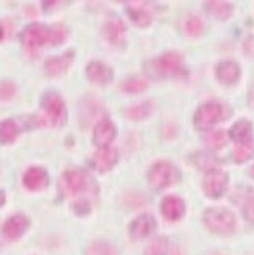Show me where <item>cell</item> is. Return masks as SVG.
<instances>
[{"label":"cell","mask_w":254,"mask_h":255,"mask_svg":"<svg viewBox=\"0 0 254 255\" xmlns=\"http://www.w3.org/2000/svg\"><path fill=\"white\" fill-rule=\"evenodd\" d=\"M156 229V221L150 214L136 217L129 225V234L134 240H142L150 236Z\"/></svg>","instance_id":"9"},{"label":"cell","mask_w":254,"mask_h":255,"mask_svg":"<svg viewBox=\"0 0 254 255\" xmlns=\"http://www.w3.org/2000/svg\"><path fill=\"white\" fill-rule=\"evenodd\" d=\"M204 222L207 228L218 235H229L236 229V217L225 208H210L204 213Z\"/></svg>","instance_id":"2"},{"label":"cell","mask_w":254,"mask_h":255,"mask_svg":"<svg viewBox=\"0 0 254 255\" xmlns=\"http://www.w3.org/2000/svg\"><path fill=\"white\" fill-rule=\"evenodd\" d=\"M126 26L125 23L117 17L109 19L105 25V34L111 44L121 46L125 40Z\"/></svg>","instance_id":"18"},{"label":"cell","mask_w":254,"mask_h":255,"mask_svg":"<svg viewBox=\"0 0 254 255\" xmlns=\"http://www.w3.org/2000/svg\"><path fill=\"white\" fill-rule=\"evenodd\" d=\"M75 54L73 51H67L62 55L49 58L45 63L46 74L51 77H58L64 74L69 65L73 63Z\"/></svg>","instance_id":"13"},{"label":"cell","mask_w":254,"mask_h":255,"mask_svg":"<svg viewBox=\"0 0 254 255\" xmlns=\"http://www.w3.org/2000/svg\"><path fill=\"white\" fill-rule=\"evenodd\" d=\"M240 76H241V68L233 60L222 61L216 66V77L225 86L235 85L239 81Z\"/></svg>","instance_id":"11"},{"label":"cell","mask_w":254,"mask_h":255,"mask_svg":"<svg viewBox=\"0 0 254 255\" xmlns=\"http://www.w3.org/2000/svg\"><path fill=\"white\" fill-rule=\"evenodd\" d=\"M192 161L197 167L207 171V173L214 171V169H218V166L220 164V161L215 156H213V155L209 153L194 154L192 156Z\"/></svg>","instance_id":"23"},{"label":"cell","mask_w":254,"mask_h":255,"mask_svg":"<svg viewBox=\"0 0 254 255\" xmlns=\"http://www.w3.org/2000/svg\"><path fill=\"white\" fill-rule=\"evenodd\" d=\"M145 255H167V242L164 238L155 239L148 246Z\"/></svg>","instance_id":"29"},{"label":"cell","mask_w":254,"mask_h":255,"mask_svg":"<svg viewBox=\"0 0 254 255\" xmlns=\"http://www.w3.org/2000/svg\"><path fill=\"white\" fill-rule=\"evenodd\" d=\"M254 156V140L251 139L246 143L237 144L234 152L233 159L237 163H244Z\"/></svg>","instance_id":"24"},{"label":"cell","mask_w":254,"mask_h":255,"mask_svg":"<svg viewBox=\"0 0 254 255\" xmlns=\"http://www.w3.org/2000/svg\"><path fill=\"white\" fill-rule=\"evenodd\" d=\"M223 106L217 102H209L197 109L193 123L197 129L208 130L223 117Z\"/></svg>","instance_id":"5"},{"label":"cell","mask_w":254,"mask_h":255,"mask_svg":"<svg viewBox=\"0 0 254 255\" xmlns=\"http://www.w3.org/2000/svg\"><path fill=\"white\" fill-rule=\"evenodd\" d=\"M21 39L23 45L30 50L42 47L51 41V29L42 24L32 23L23 30Z\"/></svg>","instance_id":"7"},{"label":"cell","mask_w":254,"mask_h":255,"mask_svg":"<svg viewBox=\"0 0 254 255\" xmlns=\"http://www.w3.org/2000/svg\"><path fill=\"white\" fill-rule=\"evenodd\" d=\"M116 134L117 129L115 124L108 119L102 120L95 127L94 143L101 149L110 147V144L114 140Z\"/></svg>","instance_id":"14"},{"label":"cell","mask_w":254,"mask_h":255,"mask_svg":"<svg viewBox=\"0 0 254 255\" xmlns=\"http://www.w3.org/2000/svg\"><path fill=\"white\" fill-rule=\"evenodd\" d=\"M67 37V30L63 25H56L51 29V42L53 45H60Z\"/></svg>","instance_id":"30"},{"label":"cell","mask_w":254,"mask_h":255,"mask_svg":"<svg viewBox=\"0 0 254 255\" xmlns=\"http://www.w3.org/2000/svg\"><path fill=\"white\" fill-rule=\"evenodd\" d=\"M122 88L125 92L128 93H139L148 88V83L140 78H129L123 82Z\"/></svg>","instance_id":"27"},{"label":"cell","mask_w":254,"mask_h":255,"mask_svg":"<svg viewBox=\"0 0 254 255\" xmlns=\"http://www.w3.org/2000/svg\"><path fill=\"white\" fill-rule=\"evenodd\" d=\"M155 109L153 101H144L139 104L133 105L126 110V115L131 120H143L149 117Z\"/></svg>","instance_id":"22"},{"label":"cell","mask_w":254,"mask_h":255,"mask_svg":"<svg viewBox=\"0 0 254 255\" xmlns=\"http://www.w3.org/2000/svg\"><path fill=\"white\" fill-rule=\"evenodd\" d=\"M3 34H4V30H3V26L2 24L0 23V40L3 38Z\"/></svg>","instance_id":"36"},{"label":"cell","mask_w":254,"mask_h":255,"mask_svg":"<svg viewBox=\"0 0 254 255\" xmlns=\"http://www.w3.org/2000/svg\"><path fill=\"white\" fill-rule=\"evenodd\" d=\"M127 13L131 21L139 27H147L152 22V13L145 2L131 1L127 7Z\"/></svg>","instance_id":"19"},{"label":"cell","mask_w":254,"mask_h":255,"mask_svg":"<svg viewBox=\"0 0 254 255\" xmlns=\"http://www.w3.org/2000/svg\"><path fill=\"white\" fill-rule=\"evenodd\" d=\"M206 10L210 15L220 21H225L233 15V5L224 1H207L205 3Z\"/></svg>","instance_id":"21"},{"label":"cell","mask_w":254,"mask_h":255,"mask_svg":"<svg viewBox=\"0 0 254 255\" xmlns=\"http://www.w3.org/2000/svg\"><path fill=\"white\" fill-rule=\"evenodd\" d=\"M4 203H5V194L2 191H0V207L3 206Z\"/></svg>","instance_id":"35"},{"label":"cell","mask_w":254,"mask_h":255,"mask_svg":"<svg viewBox=\"0 0 254 255\" xmlns=\"http://www.w3.org/2000/svg\"><path fill=\"white\" fill-rule=\"evenodd\" d=\"M29 225V219L26 216L22 214L12 215L6 220L3 226V233L8 239L17 240L27 232Z\"/></svg>","instance_id":"16"},{"label":"cell","mask_w":254,"mask_h":255,"mask_svg":"<svg viewBox=\"0 0 254 255\" xmlns=\"http://www.w3.org/2000/svg\"><path fill=\"white\" fill-rule=\"evenodd\" d=\"M66 108L62 97L55 91H48L41 99V124L62 126L66 121Z\"/></svg>","instance_id":"1"},{"label":"cell","mask_w":254,"mask_h":255,"mask_svg":"<svg viewBox=\"0 0 254 255\" xmlns=\"http://www.w3.org/2000/svg\"><path fill=\"white\" fill-rule=\"evenodd\" d=\"M154 70L159 77H181L185 74L182 56L175 52H166L155 60Z\"/></svg>","instance_id":"6"},{"label":"cell","mask_w":254,"mask_h":255,"mask_svg":"<svg viewBox=\"0 0 254 255\" xmlns=\"http://www.w3.org/2000/svg\"><path fill=\"white\" fill-rule=\"evenodd\" d=\"M18 135V126L11 119L0 122V143L10 144Z\"/></svg>","instance_id":"25"},{"label":"cell","mask_w":254,"mask_h":255,"mask_svg":"<svg viewBox=\"0 0 254 255\" xmlns=\"http://www.w3.org/2000/svg\"><path fill=\"white\" fill-rule=\"evenodd\" d=\"M180 171L174 163L161 160L150 167L148 180L153 188L163 189L176 184L180 180Z\"/></svg>","instance_id":"4"},{"label":"cell","mask_w":254,"mask_h":255,"mask_svg":"<svg viewBox=\"0 0 254 255\" xmlns=\"http://www.w3.org/2000/svg\"><path fill=\"white\" fill-rule=\"evenodd\" d=\"M204 140L208 148L216 151L221 149L227 143V136H225V133L222 130H214L208 132L205 135Z\"/></svg>","instance_id":"26"},{"label":"cell","mask_w":254,"mask_h":255,"mask_svg":"<svg viewBox=\"0 0 254 255\" xmlns=\"http://www.w3.org/2000/svg\"><path fill=\"white\" fill-rule=\"evenodd\" d=\"M93 183L89 175L83 169L73 168L66 171L61 178L60 188L64 195L75 197L92 190Z\"/></svg>","instance_id":"3"},{"label":"cell","mask_w":254,"mask_h":255,"mask_svg":"<svg viewBox=\"0 0 254 255\" xmlns=\"http://www.w3.org/2000/svg\"><path fill=\"white\" fill-rule=\"evenodd\" d=\"M244 52L248 57L254 59V35L249 36L244 42Z\"/></svg>","instance_id":"33"},{"label":"cell","mask_w":254,"mask_h":255,"mask_svg":"<svg viewBox=\"0 0 254 255\" xmlns=\"http://www.w3.org/2000/svg\"><path fill=\"white\" fill-rule=\"evenodd\" d=\"M16 93V87L9 81L0 82V101H8Z\"/></svg>","instance_id":"31"},{"label":"cell","mask_w":254,"mask_h":255,"mask_svg":"<svg viewBox=\"0 0 254 255\" xmlns=\"http://www.w3.org/2000/svg\"><path fill=\"white\" fill-rule=\"evenodd\" d=\"M249 175L254 179V164L250 167V169H249Z\"/></svg>","instance_id":"37"},{"label":"cell","mask_w":254,"mask_h":255,"mask_svg":"<svg viewBox=\"0 0 254 255\" xmlns=\"http://www.w3.org/2000/svg\"><path fill=\"white\" fill-rule=\"evenodd\" d=\"M228 183V175L220 169H214V171L207 173L203 181V189L207 196L218 198L227 190Z\"/></svg>","instance_id":"8"},{"label":"cell","mask_w":254,"mask_h":255,"mask_svg":"<svg viewBox=\"0 0 254 255\" xmlns=\"http://www.w3.org/2000/svg\"><path fill=\"white\" fill-rule=\"evenodd\" d=\"M186 33L190 36H199L203 33L204 24L203 21L196 16H190L184 25Z\"/></svg>","instance_id":"28"},{"label":"cell","mask_w":254,"mask_h":255,"mask_svg":"<svg viewBox=\"0 0 254 255\" xmlns=\"http://www.w3.org/2000/svg\"><path fill=\"white\" fill-rule=\"evenodd\" d=\"M24 186L31 191L44 189L49 184V176L45 168L33 166L28 168L23 177Z\"/></svg>","instance_id":"10"},{"label":"cell","mask_w":254,"mask_h":255,"mask_svg":"<svg viewBox=\"0 0 254 255\" xmlns=\"http://www.w3.org/2000/svg\"><path fill=\"white\" fill-rule=\"evenodd\" d=\"M86 73L91 82L96 85L109 84L113 80V70L105 63L100 61H92L87 65Z\"/></svg>","instance_id":"17"},{"label":"cell","mask_w":254,"mask_h":255,"mask_svg":"<svg viewBox=\"0 0 254 255\" xmlns=\"http://www.w3.org/2000/svg\"><path fill=\"white\" fill-rule=\"evenodd\" d=\"M253 126L252 123L246 119L237 121L230 130V136L236 144H242L249 141L252 138Z\"/></svg>","instance_id":"20"},{"label":"cell","mask_w":254,"mask_h":255,"mask_svg":"<svg viewBox=\"0 0 254 255\" xmlns=\"http://www.w3.org/2000/svg\"><path fill=\"white\" fill-rule=\"evenodd\" d=\"M118 161V151L115 148L107 147L98 150L93 156L92 162L98 172L105 173L115 166Z\"/></svg>","instance_id":"15"},{"label":"cell","mask_w":254,"mask_h":255,"mask_svg":"<svg viewBox=\"0 0 254 255\" xmlns=\"http://www.w3.org/2000/svg\"><path fill=\"white\" fill-rule=\"evenodd\" d=\"M161 213L169 221H177L185 214V205L180 197L168 195L161 202Z\"/></svg>","instance_id":"12"},{"label":"cell","mask_w":254,"mask_h":255,"mask_svg":"<svg viewBox=\"0 0 254 255\" xmlns=\"http://www.w3.org/2000/svg\"><path fill=\"white\" fill-rule=\"evenodd\" d=\"M244 216L250 222L254 224V197H251L250 200L245 204L244 207Z\"/></svg>","instance_id":"32"},{"label":"cell","mask_w":254,"mask_h":255,"mask_svg":"<svg viewBox=\"0 0 254 255\" xmlns=\"http://www.w3.org/2000/svg\"><path fill=\"white\" fill-rule=\"evenodd\" d=\"M248 104L250 108L254 109V84L250 87V90L248 92Z\"/></svg>","instance_id":"34"}]
</instances>
